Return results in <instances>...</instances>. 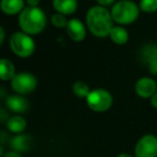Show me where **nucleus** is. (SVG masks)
<instances>
[{"label": "nucleus", "mask_w": 157, "mask_h": 157, "mask_svg": "<svg viewBox=\"0 0 157 157\" xmlns=\"http://www.w3.org/2000/svg\"><path fill=\"white\" fill-rule=\"evenodd\" d=\"M114 21L111 11L102 6H94L86 13V25L88 30L97 38H107L110 36Z\"/></svg>", "instance_id": "f257e3e1"}, {"label": "nucleus", "mask_w": 157, "mask_h": 157, "mask_svg": "<svg viewBox=\"0 0 157 157\" xmlns=\"http://www.w3.org/2000/svg\"><path fill=\"white\" fill-rule=\"evenodd\" d=\"M18 25L24 33L35 36L42 33L46 26V15L39 7H26L18 16Z\"/></svg>", "instance_id": "f03ea898"}, {"label": "nucleus", "mask_w": 157, "mask_h": 157, "mask_svg": "<svg viewBox=\"0 0 157 157\" xmlns=\"http://www.w3.org/2000/svg\"><path fill=\"white\" fill-rule=\"evenodd\" d=\"M111 14L113 21L118 25H129L139 17L140 8L130 0H120L113 5Z\"/></svg>", "instance_id": "7ed1b4c3"}, {"label": "nucleus", "mask_w": 157, "mask_h": 157, "mask_svg": "<svg viewBox=\"0 0 157 157\" xmlns=\"http://www.w3.org/2000/svg\"><path fill=\"white\" fill-rule=\"evenodd\" d=\"M11 51L21 58L30 57L35 53L36 43L30 35L24 31H16L9 40Z\"/></svg>", "instance_id": "20e7f679"}, {"label": "nucleus", "mask_w": 157, "mask_h": 157, "mask_svg": "<svg viewBox=\"0 0 157 157\" xmlns=\"http://www.w3.org/2000/svg\"><path fill=\"white\" fill-rule=\"evenodd\" d=\"M87 107L94 112H105L113 105V96L107 90L95 88L90 90V95L86 97Z\"/></svg>", "instance_id": "39448f33"}, {"label": "nucleus", "mask_w": 157, "mask_h": 157, "mask_svg": "<svg viewBox=\"0 0 157 157\" xmlns=\"http://www.w3.org/2000/svg\"><path fill=\"white\" fill-rule=\"evenodd\" d=\"M37 78L29 72H18L11 80V87L16 94L27 95L37 88Z\"/></svg>", "instance_id": "423d86ee"}, {"label": "nucleus", "mask_w": 157, "mask_h": 157, "mask_svg": "<svg viewBox=\"0 0 157 157\" xmlns=\"http://www.w3.org/2000/svg\"><path fill=\"white\" fill-rule=\"evenodd\" d=\"M136 157H157V137L154 135H144L135 146Z\"/></svg>", "instance_id": "0eeeda50"}, {"label": "nucleus", "mask_w": 157, "mask_h": 157, "mask_svg": "<svg viewBox=\"0 0 157 157\" xmlns=\"http://www.w3.org/2000/svg\"><path fill=\"white\" fill-rule=\"evenodd\" d=\"M135 92L139 97L144 99L152 98L154 94L157 92V83L154 78L143 76L136 82Z\"/></svg>", "instance_id": "6e6552de"}, {"label": "nucleus", "mask_w": 157, "mask_h": 157, "mask_svg": "<svg viewBox=\"0 0 157 157\" xmlns=\"http://www.w3.org/2000/svg\"><path fill=\"white\" fill-rule=\"evenodd\" d=\"M66 31H67L68 37L74 42L83 41L86 37L85 25L78 18H71V20H69L67 27H66Z\"/></svg>", "instance_id": "1a4fd4ad"}, {"label": "nucleus", "mask_w": 157, "mask_h": 157, "mask_svg": "<svg viewBox=\"0 0 157 157\" xmlns=\"http://www.w3.org/2000/svg\"><path fill=\"white\" fill-rule=\"evenodd\" d=\"M6 105L11 112L16 114H23L29 109V101L23 95H9L5 100Z\"/></svg>", "instance_id": "9d476101"}, {"label": "nucleus", "mask_w": 157, "mask_h": 157, "mask_svg": "<svg viewBox=\"0 0 157 157\" xmlns=\"http://www.w3.org/2000/svg\"><path fill=\"white\" fill-rule=\"evenodd\" d=\"M25 0H1L0 9L7 15H16L25 9Z\"/></svg>", "instance_id": "9b49d317"}, {"label": "nucleus", "mask_w": 157, "mask_h": 157, "mask_svg": "<svg viewBox=\"0 0 157 157\" xmlns=\"http://www.w3.org/2000/svg\"><path fill=\"white\" fill-rule=\"evenodd\" d=\"M52 5L57 13L71 15L78 9V0H53Z\"/></svg>", "instance_id": "f8f14e48"}, {"label": "nucleus", "mask_w": 157, "mask_h": 157, "mask_svg": "<svg viewBox=\"0 0 157 157\" xmlns=\"http://www.w3.org/2000/svg\"><path fill=\"white\" fill-rule=\"evenodd\" d=\"M10 144H11V147L16 152H28L31 147V144H33V138L29 135L20 133V135H16L15 137L12 138Z\"/></svg>", "instance_id": "ddd939ff"}, {"label": "nucleus", "mask_w": 157, "mask_h": 157, "mask_svg": "<svg viewBox=\"0 0 157 157\" xmlns=\"http://www.w3.org/2000/svg\"><path fill=\"white\" fill-rule=\"evenodd\" d=\"M6 126H7L8 130L12 133H15V135H20L23 133L24 130L27 127V122L25 120V117H23L20 114H16L11 117L8 118L7 123H6Z\"/></svg>", "instance_id": "4468645a"}, {"label": "nucleus", "mask_w": 157, "mask_h": 157, "mask_svg": "<svg viewBox=\"0 0 157 157\" xmlns=\"http://www.w3.org/2000/svg\"><path fill=\"white\" fill-rule=\"evenodd\" d=\"M15 74V66L10 59H0V78L2 81H11Z\"/></svg>", "instance_id": "2eb2a0df"}, {"label": "nucleus", "mask_w": 157, "mask_h": 157, "mask_svg": "<svg viewBox=\"0 0 157 157\" xmlns=\"http://www.w3.org/2000/svg\"><path fill=\"white\" fill-rule=\"evenodd\" d=\"M110 39L117 45H124L128 42L129 40V33L126 28L122 26V25H117L112 28L111 33H110Z\"/></svg>", "instance_id": "dca6fc26"}, {"label": "nucleus", "mask_w": 157, "mask_h": 157, "mask_svg": "<svg viewBox=\"0 0 157 157\" xmlns=\"http://www.w3.org/2000/svg\"><path fill=\"white\" fill-rule=\"evenodd\" d=\"M140 58L145 65L157 59V45L155 44H146L140 51Z\"/></svg>", "instance_id": "f3484780"}, {"label": "nucleus", "mask_w": 157, "mask_h": 157, "mask_svg": "<svg viewBox=\"0 0 157 157\" xmlns=\"http://www.w3.org/2000/svg\"><path fill=\"white\" fill-rule=\"evenodd\" d=\"M72 90H73V94L75 95L78 98H85L90 95V90L88 84H86L85 82L83 81H78L73 84V87H72Z\"/></svg>", "instance_id": "a211bd4d"}, {"label": "nucleus", "mask_w": 157, "mask_h": 157, "mask_svg": "<svg viewBox=\"0 0 157 157\" xmlns=\"http://www.w3.org/2000/svg\"><path fill=\"white\" fill-rule=\"evenodd\" d=\"M139 8L142 12L154 13L157 11V0H140Z\"/></svg>", "instance_id": "6ab92c4d"}, {"label": "nucleus", "mask_w": 157, "mask_h": 157, "mask_svg": "<svg viewBox=\"0 0 157 157\" xmlns=\"http://www.w3.org/2000/svg\"><path fill=\"white\" fill-rule=\"evenodd\" d=\"M69 20H67L66 15L60 13H55L51 17V23L53 24V26H55L56 28H66L68 25Z\"/></svg>", "instance_id": "aec40b11"}, {"label": "nucleus", "mask_w": 157, "mask_h": 157, "mask_svg": "<svg viewBox=\"0 0 157 157\" xmlns=\"http://www.w3.org/2000/svg\"><path fill=\"white\" fill-rule=\"evenodd\" d=\"M146 67H147V69L151 74L157 75V59L156 60H153V61H151V63H148L147 65H146Z\"/></svg>", "instance_id": "412c9836"}, {"label": "nucleus", "mask_w": 157, "mask_h": 157, "mask_svg": "<svg viewBox=\"0 0 157 157\" xmlns=\"http://www.w3.org/2000/svg\"><path fill=\"white\" fill-rule=\"evenodd\" d=\"M98 6H102V7H108V6H111L114 5V1L115 0H96Z\"/></svg>", "instance_id": "4be33fe9"}, {"label": "nucleus", "mask_w": 157, "mask_h": 157, "mask_svg": "<svg viewBox=\"0 0 157 157\" xmlns=\"http://www.w3.org/2000/svg\"><path fill=\"white\" fill-rule=\"evenodd\" d=\"M3 157H22V156H21L20 152H16V151L12 150L10 152L6 153V155H3Z\"/></svg>", "instance_id": "5701e85b"}, {"label": "nucleus", "mask_w": 157, "mask_h": 157, "mask_svg": "<svg viewBox=\"0 0 157 157\" xmlns=\"http://www.w3.org/2000/svg\"><path fill=\"white\" fill-rule=\"evenodd\" d=\"M28 7H38L40 3V0H25Z\"/></svg>", "instance_id": "b1692460"}, {"label": "nucleus", "mask_w": 157, "mask_h": 157, "mask_svg": "<svg viewBox=\"0 0 157 157\" xmlns=\"http://www.w3.org/2000/svg\"><path fill=\"white\" fill-rule=\"evenodd\" d=\"M151 105H152L155 109H157V92L155 93L154 96L151 98Z\"/></svg>", "instance_id": "393cba45"}, {"label": "nucleus", "mask_w": 157, "mask_h": 157, "mask_svg": "<svg viewBox=\"0 0 157 157\" xmlns=\"http://www.w3.org/2000/svg\"><path fill=\"white\" fill-rule=\"evenodd\" d=\"M5 38H6V33H5V29L3 27H0V43L2 44L5 42Z\"/></svg>", "instance_id": "a878e982"}, {"label": "nucleus", "mask_w": 157, "mask_h": 157, "mask_svg": "<svg viewBox=\"0 0 157 157\" xmlns=\"http://www.w3.org/2000/svg\"><path fill=\"white\" fill-rule=\"evenodd\" d=\"M116 157H132L130 154H128V153H121V154H118Z\"/></svg>", "instance_id": "bb28decb"}]
</instances>
